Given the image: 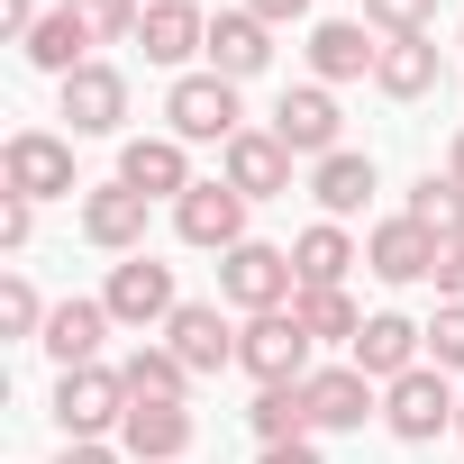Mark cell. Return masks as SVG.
I'll list each match as a JSON object with an SVG mask.
<instances>
[{
    "mask_svg": "<svg viewBox=\"0 0 464 464\" xmlns=\"http://www.w3.org/2000/svg\"><path fill=\"white\" fill-rule=\"evenodd\" d=\"M346 364H355V373H373V382H401V373H419V364H428V328H419V319H401V310H373V319H364V337L346 346Z\"/></svg>",
    "mask_w": 464,
    "mask_h": 464,
    "instance_id": "obj_9",
    "label": "cell"
},
{
    "mask_svg": "<svg viewBox=\"0 0 464 464\" xmlns=\"http://www.w3.org/2000/svg\"><path fill=\"white\" fill-rule=\"evenodd\" d=\"M446 173H455V182H464V128H455V155H446Z\"/></svg>",
    "mask_w": 464,
    "mask_h": 464,
    "instance_id": "obj_40",
    "label": "cell"
},
{
    "mask_svg": "<svg viewBox=\"0 0 464 464\" xmlns=\"http://www.w3.org/2000/svg\"><path fill=\"white\" fill-rule=\"evenodd\" d=\"M28 237H37V200H19V191H0V246L19 256Z\"/></svg>",
    "mask_w": 464,
    "mask_h": 464,
    "instance_id": "obj_35",
    "label": "cell"
},
{
    "mask_svg": "<svg viewBox=\"0 0 464 464\" xmlns=\"http://www.w3.org/2000/svg\"><path fill=\"white\" fill-rule=\"evenodd\" d=\"M246 419H256L265 446H301V437H310V392H301V382H265Z\"/></svg>",
    "mask_w": 464,
    "mask_h": 464,
    "instance_id": "obj_28",
    "label": "cell"
},
{
    "mask_svg": "<svg viewBox=\"0 0 464 464\" xmlns=\"http://www.w3.org/2000/svg\"><path fill=\"white\" fill-rule=\"evenodd\" d=\"M119 182L146 191V200H182L191 191V146L182 137H128L119 146Z\"/></svg>",
    "mask_w": 464,
    "mask_h": 464,
    "instance_id": "obj_17",
    "label": "cell"
},
{
    "mask_svg": "<svg viewBox=\"0 0 464 464\" xmlns=\"http://www.w3.org/2000/svg\"><path fill=\"white\" fill-rule=\"evenodd\" d=\"M364 28L392 46V37H437V0H364Z\"/></svg>",
    "mask_w": 464,
    "mask_h": 464,
    "instance_id": "obj_31",
    "label": "cell"
},
{
    "mask_svg": "<svg viewBox=\"0 0 464 464\" xmlns=\"http://www.w3.org/2000/svg\"><path fill=\"white\" fill-rule=\"evenodd\" d=\"M301 392H310V428H364V419L382 410V382L355 373V364H319Z\"/></svg>",
    "mask_w": 464,
    "mask_h": 464,
    "instance_id": "obj_18",
    "label": "cell"
},
{
    "mask_svg": "<svg viewBox=\"0 0 464 464\" xmlns=\"http://www.w3.org/2000/svg\"><path fill=\"white\" fill-rule=\"evenodd\" d=\"M355 265H364V246L346 237V218H319V227H301V237H292V274H301V292H346Z\"/></svg>",
    "mask_w": 464,
    "mask_h": 464,
    "instance_id": "obj_20",
    "label": "cell"
},
{
    "mask_svg": "<svg viewBox=\"0 0 464 464\" xmlns=\"http://www.w3.org/2000/svg\"><path fill=\"white\" fill-rule=\"evenodd\" d=\"M265 64H274V28L256 10H218L209 19V73L218 82H256Z\"/></svg>",
    "mask_w": 464,
    "mask_h": 464,
    "instance_id": "obj_19",
    "label": "cell"
},
{
    "mask_svg": "<svg viewBox=\"0 0 464 464\" xmlns=\"http://www.w3.org/2000/svg\"><path fill=\"white\" fill-rule=\"evenodd\" d=\"M410 218L428 227L437 246H455V237H464V182H455V173H428V182L410 191Z\"/></svg>",
    "mask_w": 464,
    "mask_h": 464,
    "instance_id": "obj_29",
    "label": "cell"
},
{
    "mask_svg": "<svg viewBox=\"0 0 464 464\" xmlns=\"http://www.w3.org/2000/svg\"><path fill=\"white\" fill-rule=\"evenodd\" d=\"M310 328H301V310H265V319H246L237 328V373H256V392L265 382H310L319 364H310Z\"/></svg>",
    "mask_w": 464,
    "mask_h": 464,
    "instance_id": "obj_3",
    "label": "cell"
},
{
    "mask_svg": "<svg viewBox=\"0 0 464 464\" xmlns=\"http://www.w3.org/2000/svg\"><path fill=\"white\" fill-rule=\"evenodd\" d=\"M101 301H110V319H119V328H164V319L182 310V292H173V265H155V256H119Z\"/></svg>",
    "mask_w": 464,
    "mask_h": 464,
    "instance_id": "obj_8",
    "label": "cell"
},
{
    "mask_svg": "<svg viewBox=\"0 0 464 464\" xmlns=\"http://www.w3.org/2000/svg\"><path fill=\"white\" fill-rule=\"evenodd\" d=\"M218 301H227V310H246V319H265V310H292V301H301L292 246H265V237L227 246V256H218Z\"/></svg>",
    "mask_w": 464,
    "mask_h": 464,
    "instance_id": "obj_1",
    "label": "cell"
},
{
    "mask_svg": "<svg viewBox=\"0 0 464 464\" xmlns=\"http://www.w3.org/2000/svg\"><path fill=\"white\" fill-rule=\"evenodd\" d=\"M0 191H19V200H73V137L19 128L10 146H0Z\"/></svg>",
    "mask_w": 464,
    "mask_h": 464,
    "instance_id": "obj_4",
    "label": "cell"
},
{
    "mask_svg": "<svg viewBox=\"0 0 464 464\" xmlns=\"http://www.w3.org/2000/svg\"><path fill=\"white\" fill-rule=\"evenodd\" d=\"M119 373H128V401H191V382H200V373H191L173 346H155V337H146Z\"/></svg>",
    "mask_w": 464,
    "mask_h": 464,
    "instance_id": "obj_27",
    "label": "cell"
},
{
    "mask_svg": "<svg viewBox=\"0 0 464 464\" xmlns=\"http://www.w3.org/2000/svg\"><path fill=\"white\" fill-rule=\"evenodd\" d=\"M337 92L328 82H301V92H283V110H274V137L292 146V155H310V164H328L337 155Z\"/></svg>",
    "mask_w": 464,
    "mask_h": 464,
    "instance_id": "obj_14",
    "label": "cell"
},
{
    "mask_svg": "<svg viewBox=\"0 0 464 464\" xmlns=\"http://www.w3.org/2000/svg\"><path fill=\"white\" fill-rule=\"evenodd\" d=\"M364 265H373L382 283H428V274H437V237L401 209V218H382L373 237H364Z\"/></svg>",
    "mask_w": 464,
    "mask_h": 464,
    "instance_id": "obj_22",
    "label": "cell"
},
{
    "mask_svg": "<svg viewBox=\"0 0 464 464\" xmlns=\"http://www.w3.org/2000/svg\"><path fill=\"white\" fill-rule=\"evenodd\" d=\"M428 283H437V301H464V237L437 246V274H428Z\"/></svg>",
    "mask_w": 464,
    "mask_h": 464,
    "instance_id": "obj_36",
    "label": "cell"
},
{
    "mask_svg": "<svg viewBox=\"0 0 464 464\" xmlns=\"http://www.w3.org/2000/svg\"><path fill=\"white\" fill-rule=\"evenodd\" d=\"M73 10H82L92 46H128V37H137V19H146V0H73Z\"/></svg>",
    "mask_w": 464,
    "mask_h": 464,
    "instance_id": "obj_33",
    "label": "cell"
},
{
    "mask_svg": "<svg viewBox=\"0 0 464 464\" xmlns=\"http://www.w3.org/2000/svg\"><path fill=\"white\" fill-rule=\"evenodd\" d=\"M164 346H173L191 373H227V364H237V328H227L218 301H182V310L164 319Z\"/></svg>",
    "mask_w": 464,
    "mask_h": 464,
    "instance_id": "obj_13",
    "label": "cell"
},
{
    "mask_svg": "<svg viewBox=\"0 0 464 464\" xmlns=\"http://www.w3.org/2000/svg\"><path fill=\"white\" fill-rule=\"evenodd\" d=\"M218 182H237L246 200H283V191H292V146H283L274 128L227 137V146H218Z\"/></svg>",
    "mask_w": 464,
    "mask_h": 464,
    "instance_id": "obj_12",
    "label": "cell"
},
{
    "mask_svg": "<svg viewBox=\"0 0 464 464\" xmlns=\"http://www.w3.org/2000/svg\"><path fill=\"white\" fill-rule=\"evenodd\" d=\"M119 419H128V373H119V364L55 373V428H64V446H73V437H110Z\"/></svg>",
    "mask_w": 464,
    "mask_h": 464,
    "instance_id": "obj_5",
    "label": "cell"
},
{
    "mask_svg": "<svg viewBox=\"0 0 464 464\" xmlns=\"http://www.w3.org/2000/svg\"><path fill=\"white\" fill-rule=\"evenodd\" d=\"M455 437H464V401H455Z\"/></svg>",
    "mask_w": 464,
    "mask_h": 464,
    "instance_id": "obj_41",
    "label": "cell"
},
{
    "mask_svg": "<svg viewBox=\"0 0 464 464\" xmlns=\"http://www.w3.org/2000/svg\"><path fill=\"white\" fill-rule=\"evenodd\" d=\"M373 64H382V37L373 28H355V19H319L310 28V73L337 92V82H373Z\"/></svg>",
    "mask_w": 464,
    "mask_h": 464,
    "instance_id": "obj_15",
    "label": "cell"
},
{
    "mask_svg": "<svg viewBox=\"0 0 464 464\" xmlns=\"http://www.w3.org/2000/svg\"><path fill=\"white\" fill-rule=\"evenodd\" d=\"M137 46H146V64H191V55H209V19L191 0H146Z\"/></svg>",
    "mask_w": 464,
    "mask_h": 464,
    "instance_id": "obj_23",
    "label": "cell"
},
{
    "mask_svg": "<svg viewBox=\"0 0 464 464\" xmlns=\"http://www.w3.org/2000/svg\"><path fill=\"white\" fill-rule=\"evenodd\" d=\"M191 401H128V419H119V455H137V464H182L191 455Z\"/></svg>",
    "mask_w": 464,
    "mask_h": 464,
    "instance_id": "obj_10",
    "label": "cell"
},
{
    "mask_svg": "<svg viewBox=\"0 0 464 464\" xmlns=\"http://www.w3.org/2000/svg\"><path fill=\"white\" fill-rule=\"evenodd\" d=\"M173 237L200 246V256L246 246V191H237V182H191V191L173 200Z\"/></svg>",
    "mask_w": 464,
    "mask_h": 464,
    "instance_id": "obj_7",
    "label": "cell"
},
{
    "mask_svg": "<svg viewBox=\"0 0 464 464\" xmlns=\"http://www.w3.org/2000/svg\"><path fill=\"white\" fill-rule=\"evenodd\" d=\"M28 64H37V73H55V82L92 64V28H82V10H73V0L37 19V37H28Z\"/></svg>",
    "mask_w": 464,
    "mask_h": 464,
    "instance_id": "obj_25",
    "label": "cell"
},
{
    "mask_svg": "<svg viewBox=\"0 0 464 464\" xmlns=\"http://www.w3.org/2000/svg\"><path fill=\"white\" fill-rule=\"evenodd\" d=\"M119 319H110V301H55V319H46V355H55V373H82V364H101V337H110Z\"/></svg>",
    "mask_w": 464,
    "mask_h": 464,
    "instance_id": "obj_21",
    "label": "cell"
},
{
    "mask_svg": "<svg viewBox=\"0 0 464 464\" xmlns=\"http://www.w3.org/2000/svg\"><path fill=\"white\" fill-rule=\"evenodd\" d=\"M256 464H319V446H310V437H301V446H265Z\"/></svg>",
    "mask_w": 464,
    "mask_h": 464,
    "instance_id": "obj_39",
    "label": "cell"
},
{
    "mask_svg": "<svg viewBox=\"0 0 464 464\" xmlns=\"http://www.w3.org/2000/svg\"><path fill=\"white\" fill-rule=\"evenodd\" d=\"M46 301H37V283L28 274H10V283H0V337H46Z\"/></svg>",
    "mask_w": 464,
    "mask_h": 464,
    "instance_id": "obj_32",
    "label": "cell"
},
{
    "mask_svg": "<svg viewBox=\"0 0 464 464\" xmlns=\"http://www.w3.org/2000/svg\"><path fill=\"white\" fill-rule=\"evenodd\" d=\"M64 119H73V137H119V119H128V73H119V64L64 73Z\"/></svg>",
    "mask_w": 464,
    "mask_h": 464,
    "instance_id": "obj_16",
    "label": "cell"
},
{
    "mask_svg": "<svg viewBox=\"0 0 464 464\" xmlns=\"http://www.w3.org/2000/svg\"><path fill=\"white\" fill-rule=\"evenodd\" d=\"M382 428H392L401 446H437V437L455 428V392H446V373L419 364V373L382 382Z\"/></svg>",
    "mask_w": 464,
    "mask_h": 464,
    "instance_id": "obj_6",
    "label": "cell"
},
{
    "mask_svg": "<svg viewBox=\"0 0 464 464\" xmlns=\"http://www.w3.org/2000/svg\"><path fill=\"white\" fill-rule=\"evenodd\" d=\"M164 137H182V146H227V137H246L237 82H218V73H182V82L164 92Z\"/></svg>",
    "mask_w": 464,
    "mask_h": 464,
    "instance_id": "obj_2",
    "label": "cell"
},
{
    "mask_svg": "<svg viewBox=\"0 0 464 464\" xmlns=\"http://www.w3.org/2000/svg\"><path fill=\"white\" fill-rule=\"evenodd\" d=\"M146 191H128V182H92L82 191V237L101 246V256H146Z\"/></svg>",
    "mask_w": 464,
    "mask_h": 464,
    "instance_id": "obj_11",
    "label": "cell"
},
{
    "mask_svg": "<svg viewBox=\"0 0 464 464\" xmlns=\"http://www.w3.org/2000/svg\"><path fill=\"white\" fill-rule=\"evenodd\" d=\"M246 10H256V19H265V28H292V19H301V10H310V0H246Z\"/></svg>",
    "mask_w": 464,
    "mask_h": 464,
    "instance_id": "obj_38",
    "label": "cell"
},
{
    "mask_svg": "<svg viewBox=\"0 0 464 464\" xmlns=\"http://www.w3.org/2000/svg\"><path fill=\"white\" fill-rule=\"evenodd\" d=\"M292 310H301V328H310L319 346H355V337H364V310H355L346 292H301Z\"/></svg>",
    "mask_w": 464,
    "mask_h": 464,
    "instance_id": "obj_30",
    "label": "cell"
},
{
    "mask_svg": "<svg viewBox=\"0 0 464 464\" xmlns=\"http://www.w3.org/2000/svg\"><path fill=\"white\" fill-rule=\"evenodd\" d=\"M55 464H128V455H119V446H110V437H73V446H64V455H55Z\"/></svg>",
    "mask_w": 464,
    "mask_h": 464,
    "instance_id": "obj_37",
    "label": "cell"
},
{
    "mask_svg": "<svg viewBox=\"0 0 464 464\" xmlns=\"http://www.w3.org/2000/svg\"><path fill=\"white\" fill-rule=\"evenodd\" d=\"M428 364H437V373H464V301H437V319H428Z\"/></svg>",
    "mask_w": 464,
    "mask_h": 464,
    "instance_id": "obj_34",
    "label": "cell"
},
{
    "mask_svg": "<svg viewBox=\"0 0 464 464\" xmlns=\"http://www.w3.org/2000/svg\"><path fill=\"white\" fill-rule=\"evenodd\" d=\"M310 200H319L328 218H355V209L373 200V155H355V146H337L328 164H310Z\"/></svg>",
    "mask_w": 464,
    "mask_h": 464,
    "instance_id": "obj_26",
    "label": "cell"
},
{
    "mask_svg": "<svg viewBox=\"0 0 464 464\" xmlns=\"http://www.w3.org/2000/svg\"><path fill=\"white\" fill-rule=\"evenodd\" d=\"M437 73H446L437 37H392V46H382V64H373V92H382V101H428V92H437Z\"/></svg>",
    "mask_w": 464,
    "mask_h": 464,
    "instance_id": "obj_24",
    "label": "cell"
}]
</instances>
